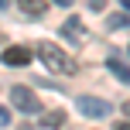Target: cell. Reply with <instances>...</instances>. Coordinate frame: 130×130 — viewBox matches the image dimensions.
<instances>
[{"instance_id": "cell-1", "label": "cell", "mask_w": 130, "mask_h": 130, "mask_svg": "<svg viewBox=\"0 0 130 130\" xmlns=\"http://www.w3.org/2000/svg\"><path fill=\"white\" fill-rule=\"evenodd\" d=\"M38 58L45 62L52 72H65V75H75L79 72V65L72 62V55H65L58 45H52V41H41L38 45Z\"/></svg>"}, {"instance_id": "cell-2", "label": "cell", "mask_w": 130, "mask_h": 130, "mask_svg": "<svg viewBox=\"0 0 130 130\" xmlns=\"http://www.w3.org/2000/svg\"><path fill=\"white\" fill-rule=\"evenodd\" d=\"M10 103L17 106V110H24V113H38V110H41L38 96H34L27 86H14V89H10Z\"/></svg>"}, {"instance_id": "cell-3", "label": "cell", "mask_w": 130, "mask_h": 130, "mask_svg": "<svg viewBox=\"0 0 130 130\" xmlns=\"http://www.w3.org/2000/svg\"><path fill=\"white\" fill-rule=\"evenodd\" d=\"M79 110L86 117H106L110 113V103L106 99H96V96H79Z\"/></svg>"}, {"instance_id": "cell-4", "label": "cell", "mask_w": 130, "mask_h": 130, "mask_svg": "<svg viewBox=\"0 0 130 130\" xmlns=\"http://www.w3.org/2000/svg\"><path fill=\"white\" fill-rule=\"evenodd\" d=\"M4 65H10V69H21V65H27L31 62V48H21V45H14V48H4Z\"/></svg>"}, {"instance_id": "cell-5", "label": "cell", "mask_w": 130, "mask_h": 130, "mask_svg": "<svg viewBox=\"0 0 130 130\" xmlns=\"http://www.w3.org/2000/svg\"><path fill=\"white\" fill-rule=\"evenodd\" d=\"M106 69H110L113 75L120 79V82H127V86H130V69L123 65V58H120V55H110V58H106Z\"/></svg>"}, {"instance_id": "cell-6", "label": "cell", "mask_w": 130, "mask_h": 130, "mask_svg": "<svg viewBox=\"0 0 130 130\" xmlns=\"http://www.w3.org/2000/svg\"><path fill=\"white\" fill-rule=\"evenodd\" d=\"M62 38H69V41L79 45V41H82V21H79V17H69L65 27H62Z\"/></svg>"}, {"instance_id": "cell-7", "label": "cell", "mask_w": 130, "mask_h": 130, "mask_svg": "<svg viewBox=\"0 0 130 130\" xmlns=\"http://www.w3.org/2000/svg\"><path fill=\"white\" fill-rule=\"evenodd\" d=\"M17 7L27 14V17H41V14L48 10V4H45V0H17Z\"/></svg>"}, {"instance_id": "cell-8", "label": "cell", "mask_w": 130, "mask_h": 130, "mask_svg": "<svg viewBox=\"0 0 130 130\" xmlns=\"http://www.w3.org/2000/svg\"><path fill=\"white\" fill-rule=\"evenodd\" d=\"M65 123V110H48L41 117V127H62Z\"/></svg>"}, {"instance_id": "cell-9", "label": "cell", "mask_w": 130, "mask_h": 130, "mask_svg": "<svg viewBox=\"0 0 130 130\" xmlns=\"http://www.w3.org/2000/svg\"><path fill=\"white\" fill-rule=\"evenodd\" d=\"M86 4H89L92 10H103V7H106V0H86Z\"/></svg>"}, {"instance_id": "cell-10", "label": "cell", "mask_w": 130, "mask_h": 130, "mask_svg": "<svg viewBox=\"0 0 130 130\" xmlns=\"http://www.w3.org/2000/svg\"><path fill=\"white\" fill-rule=\"evenodd\" d=\"M0 123H4V127H7V123H10V113H7V110H4V106H0Z\"/></svg>"}, {"instance_id": "cell-11", "label": "cell", "mask_w": 130, "mask_h": 130, "mask_svg": "<svg viewBox=\"0 0 130 130\" xmlns=\"http://www.w3.org/2000/svg\"><path fill=\"white\" fill-rule=\"evenodd\" d=\"M55 4H62V7H69V4H72V0H55Z\"/></svg>"}, {"instance_id": "cell-12", "label": "cell", "mask_w": 130, "mask_h": 130, "mask_svg": "<svg viewBox=\"0 0 130 130\" xmlns=\"http://www.w3.org/2000/svg\"><path fill=\"white\" fill-rule=\"evenodd\" d=\"M120 4H123V7H127V10H130V0H120Z\"/></svg>"}, {"instance_id": "cell-13", "label": "cell", "mask_w": 130, "mask_h": 130, "mask_svg": "<svg viewBox=\"0 0 130 130\" xmlns=\"http://www.w3.org/2000/svg\"><path fill=\"white\" fill-rule=\"evenodd\" d=\"M123 113H127V117H130V103H127V106H123Z\"/></svg>"}, {"instance_id": "cell-14", "label": "cell", "mask_w": 130, "mask_h": 130, "mask_svg": "<svg viewBox=\"0 0 130 130\" xmlns=\"http://www.w3.org/2000/svg\"><path fill=\"white\" fill-rule=\"evenodd\" d=\"M0 7H7V0H0Z\"/></svg>"}]
</instances>
